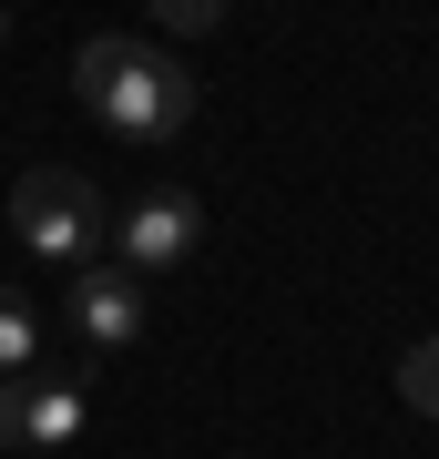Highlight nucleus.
<instances>
[{
    "mask_svg": "<svg viewBox=\"0 0 439 459\" xmlns=\"http://www.w3.org/2000/svg\"><path fill=\"white\" fill-rule=\"evenodd\" d=\"M72 92L92 102L123 143H174V133L195 123V72H184L174 51H154V41H113V31L82 41L72 51Z\"/></svg>",
    "mask_w": 439,
    "mask_h": 459,
    "instance_id": "f257e3e1",
    "label": "nucleus"
},
{
    "mask_svg": "<svg viewBox=\"0 0 439 459\" xmlns=\"http://www.w3.org/2000/svg\"><path fill=\"white\" fill-rule=\"evenodd\" d=\"M11 235L31 255H51V265H92L102 235H113V204H102L72 164H31L11 184Z\"/></svg>",
    "mask_w": 439,
    "mask_h": 459,
    "instance_id": "f03ea898",
    "label": "nucleus"
},
{
    "mask_svg": "<svg viewBox=\"0 0 439 459\" xmlns=\"http://www.w3.org/2000/svg\"><path fill=\"white\" fill-rule=\"evenodd\" d=\"M72 337L82 347H102V358H113V347H133V337H144V276H133V265H82V276H72Z\"/></svg>",
    "mask_w": 439,
    "mask_h": 459,
    "instance_id": "7ed1b4c3",
    "label": "nucleus"
},
{
    "mask_svg": "<svg viewBox=\"0 0 439 459\" xmlns=\"http://www.w3.org/2000/svg\"><path fill=\"white\" fill-rule=\"evenodd\" d=\"M195 235H205L195 195H184V184H163V195H144V204L113 225V246H123L133 276H163V265H184V255H195Z\"/></svg>",
    "mask_w": 439,
    "mask_h": 459,
    "instance_id": "20e7f679",
    "label": "nucleus"
},
{
    "mask_svg": "<svg viewBox=\"0 0 439 459\" xmlns=\"http://www.w3.org/2000/svg\"><path fill=\"white\" fill-rule=\"evenodd\" d=\"M82 419H92V398H82L72 368H31L21 377V449H72Z\"/></svg>",
    "mask_w": 439,
    "mask_h": 459,
    "instance_id": "39448f33",
    "label": "nucleus"
},
{
    "mask_svg": "<svg viewBox=\"0 0 439 459\" xmlns=\"http://www.w3.org/2000/svg\"><path fill=\"white\" fill-rule=\"evenodd\" d=\"M31 368H41V316L0 286V377H31Z\"/></svg>",
    "mask_w": 439,
    "mask_h": 459,
    "instance_id": "423d86ee",
    "label": "nucleus"
},
{
    "mask_svg": "<svg viewBox=\"0 0 439 459\" xmlns=\"http://www.w3.org/2000/svg\"><path fill=\"white\" fill-rule=\"evenodd\" d=\"M399 398H408L419 419H439V337H419V347L399 358Z\"/></svg>",
    "mask_w": 439,
    "mask_h": 459,
    "instance_id": "0eeeda50",
    "label": "nucleus"
},
{
    "mask_svg": "<svg viewBox=\"0 0 439 459\" xmlns=\"http://www.w3.org/2000/svg\"><path fill=\"white\" fill-rule=\"evenodd\" d=\"M144 11L163 21V31H215V21H225V0H144Z\"/></svg>",
    "mask_w": 439,
    "mask_h": 459,
    "instance_id": "6e6552de",
    "label": "nucleus"
},
{
    "mask_svg": "<svg viewBox=\"0 0 439 459\" xmlns=\"http://www.w3.org/2000/svg\"><path fill=\"white\" fill-rule=\"evenodd\" d=\"M0 41H11V0H0Z\"/></svg>",
    "mask_w": 439,
    "mask_h": 459,
    "instance_id": "1a4fd4ad",
    "label": "nucleus"
}]
</instances>
